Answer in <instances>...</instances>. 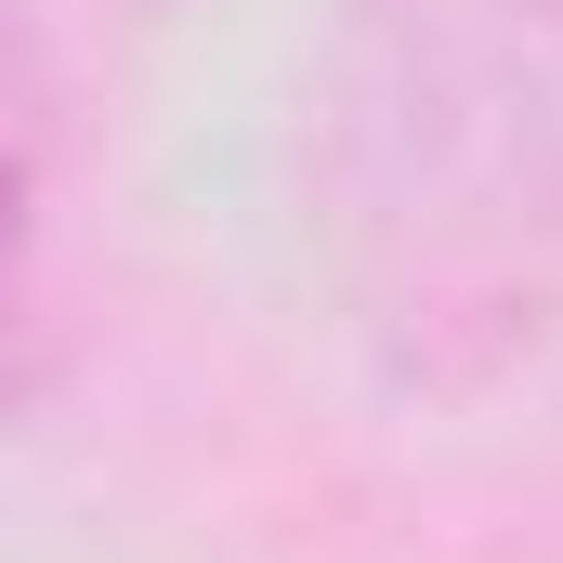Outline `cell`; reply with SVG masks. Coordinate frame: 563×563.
<instances>
[{
  "instance_id": "obj_1",
  "label": "cell",
  "mask_w": 563,
  "mask_h": 563,
  "mask_svg": "<svg viewBox=\"0 0 563 563\" xmlns=\"http://www.w3.org/2000/svg\"><path fill=\"white\" fill-rule=\"evenodd\" d=\"M328 328L420 407L563 367V0H328L288 106Z\"/></svg>"
},
{
  "instance_id": "obj_2",
  "label": "cell",
  "mask_w": 563,
  "mask_h": 563,
  "mask_svg": "<svg viewBox=\"0 0 563 563\" xmlns=\"http://www.w3.org/2000/svg\"><path fill=\"white\" fill-rule=\"evenodd\" d=\"M53 197H66L53 79H40L26 26L0 13V420L53 380V328H66V288H53Z\"/></svg>"
}]
</instances>
